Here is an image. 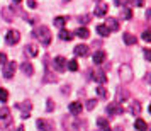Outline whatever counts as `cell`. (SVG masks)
<instances>
[{
  "mask_svg": "<svg viewBox=\"0 0 151 131\" xmlns=\"http://www.w3.org/2000/svg\"><path fill=\"white\" fill-rule=\"evenodd\" d=\"M32 34H34V38L39 39V43L42 46H49V43H51V31H49L48 26H39Z\"/></svg>",
  "mask_w": 151,
  "mask_h": 131,
  "instance_id": "obj_1",
  "label": "cell"
},
{
  "mask_svg": "<svg viewBox=\"0 0 151 131\" xmlns=\"http://www.w3.org/2000/svg\"><path fill=\"white\" fill-rule=\"evenodd\" d=\"M12 123V116H10V109L9 107H2L0 109V130H7Z\"/></svg>",
  "mask_w": 151,
  "mask_h": 131,
  "instance_id": "obj_2",
  "label": "cell"
},
{
  "mask_svg": "<svg viewBox=\"0 0 151 131\" xmlns=\"http://www.w3.org/2000/svg\"><path fill=\"white\" fill-rule=\"evenodd\" d=\"M119 78H121V82H131V78H132V70H131L129 65H121V68H119Z\"/></svg>",
  "mask_w": 151,
  "mask_h": 131,
  "instance_id": "obj_3",
  "label": "cell"
},
{
  "mask_svg": "<svg viewBox=\"0 0 151 131\" xmlns=\"http://www.w3.org/2000/svg\"><path fill=\"white\" fill-rule=\"evenodd\" d=\"M15 70H17V63L15 62H7L4 65V68H2V75L5 77V78H12L15 73Z\"/></svg>",
  "mask_w": 151,
  "mask_h": 131,
  "instance_id": "obj_4",
  "label": "cell"
},
{
  "mask_svg": "<svg viewBox=\"0 0 151 131\" xmlns=\"http://www.w3.org/2000/svg\"><path fill=\"white\" fill-rule=\"evenodd\" d=\"M105 111H107V114H109V116H121V114H124V107H122L119 102L109 104Z\"/></svg>",
  "mask_w": 151,
  "mask_h": 131,
  "instance_id": "obj_5",
  "label": "cell"
},
{
  "mask_svg": "<svg viewBox=\"0 0 151 131\" xmlns=\"http://www.w3.org/2000/svg\"><path fill=\"white\" fill-rule=\"evenodd\" d=\"M5 41H7V44H17V43L21 41V34L17 31H7Z\"/></svg>",
  "mask_w": 151,
  "mask_h": 131,
  "instance_id": "obj_6",
  "label": "cell"
},
{
  "mask_svg": "<svg viewBox=\"0 0 151 131\" xmlns=\"http://www.w3.org/2000/svg\"><path fill=\"white\" fill-rule=\"evenodd\" d=\"M66 63L68 62H66L63 56H56L55 60H53V67H55L58 72H65V70H66Z\"/></svg>",
  "mask_w": 151,
  "mask_h": 131,
  "instance_id": "obj_7",
  "label": "cell"
},
{
  "mask_svg": "<svg viewBox=\"0 0 151 131\" xmlns=\"http://www.w3.org/2000/svg\"><path fill=\"white\" fill-rule=\"evenodd\" d=\"M17 107L22 111V119H27L29 114H31V109H32V104L29 102V101H26V104H17Z\"/></svg>",
  "mask_w": 151,
  "mask_h": 131,
  "instance_id": "obj_8",
  "label": "cell"
},
{
  "mask_svg": "<svg viewBox=\"0 0 151 131\" xmlns=\"http://www.w3.org/2000/svg\"><path fill=\"white\" fill-rule=\"evenodd\" d=\"M92 78H93V80H95L97 83H100V85H104V83L107 82V75L104 73L102 70H97L95 73L92 75Z\"/></svg>",
  "mask_w": 151,
  "mask_h": 131,
  "instance_id": "obj_9",
  "label": "cell"
},
{
  "mask_svg": "<svg viewBox=\"0 0 151 131\" xmlns=\"http://www.w3.org/2000/svg\"><path fill=\"white\" fill-rule=\"evenodd\" d=\"M37 128L41 131H53V123H49L46 119H37Z\"/></svg>",
  "mask_w": 151,
  "mask_h": 131,
  "instance_id": "obj_10",
  "label": "cell"
},
{
  "mask_svg": "<svg viewBox=\"0 0 151 131\" xmlns=\"http://www.w3.org/2000/svg\"><path fill=\"white\" fill-rule=\"evenodd\" d=\"M104 26L109 29V31H117V29H119V21H117V19H114V17H109V19L105 21V24H104Z\"/></svg>",
  "mask_w": 151,
  "mask_h": 131,
  "instance_id": "obj_11",
  "label": "cell"
},
{
  "mask_svg": "<svg viewBox=\"0 0 151 131\" xmlns=\"http://www.w3.org/2000/svg\"><path fill=\"white\" fill-rule=\"evenodd\" d=\"M73 53H75L76 56H87L88 55V46H87V44H78V46H75Z\"/></svg>",
  "mask_w": 151,
  "mask_h": 131,
  "instance_id": "obj_12",
  "label": "cell"
},
{
  "mask_svg": "<svg viewBox=\"0 0 151 131\" xmlns=\"http://www.w3.org/2000/svg\"><path fill=\"white\" fill-rule=\"evenodd\" d=\"M68 109H70V112H71V114H75V116H78V114L82 112L83 106H82V102H71V104L68 106Z\"/></svg>",
  "mask_w": 151,
  "mask_h": 131,
  "instance_id": "obj_13",
  "label": "cell"
},
{
  "mask_svg": "<svg viewBox=\"0 0 151 131\" xmlns=\"http://www.w3.org/2000/svg\"><path fill=\"white\" fill-rule=\"evenodd\" d=\"M21 70H22V73H24V75H27V77H31L32 73H34V68H32L31 62H24L21 65Z\"/></svg>",
  "mask_w": 151,
  "mask_h": 131,
  "instance_id": "obj_14",
  "label": "cell"
},
{
  "mask_svg": "<svg viewBox=\"0 0 151 131\" xmlns=\"http://www.w3.org/2000/svg\"><path fill=\"white\" fill-rule=\"evenodd\" d=\"M105 58H107V55H105V51H97V53H93V63L95 65H100V63L105 62Z\"/></svg>",
  "mask_w": 151,
  "mask_h": 131,
  "instance_id": "obj_15",
  "label": "cell"
},
{
  "mask_svg": "<svg viewBox=\"0 0 151 131\" xmlns=\"http://www.w3.org/2000/svg\"><path fill=\"white\" fill-rule=\"evenodd\" d=\"M97 126L100 128V131H110V124L105 117H99L97 119Z\"/></svg>",
  "mask_w": 151,
  "mask_h": 131,
  "instance_id": "obj_16",
  "label": "cell"
},
{
  "mask_svg": "<svg viewBox=\"0 0 151 131\" xmlns=\"http://www.w3.org/2000/svg\"><path fill=\"white\" fill-rule=\"evenodd\" d=\"M122 39H124V43H126L127 46H131V44H136V43H137V38L134 34H129V33H124Z\"/></svg>",
  "mask_w": 151,
  "mask_h": 131,
  "instance_id": "obj_17",
  "label": "cell"
},
{
  "mask_svg": "<svg viewBox=\"0 0 151 131\" xmlns=\"http://www.w3.org/2000/svg\"><path fill=\"white\" fill-rule=\"evenodd\" d=\"M107 10H109V7H107L105 4H100V5L93 10V15H97V17H104V15L107 14Z\"/></svg>",
  "mask_w": 151,
  "mask_h": 131,
  "instance_id": "obj_18",
  "label": "cell"
},
{
  "mask_svg": "<svg viewBox=\"0 0 151 131\" xmlns=\"http://www.w3.org/2000/svg\"><path fill=\"white\" fill-rule=\"evenodd\" d=\"M134 128H136L137 131H148V124H146V121H144V119L137 117L136 121H134Z\"/></svg>",
  "mask_w": 151,
  "mask_h": 131,
  "instance_id": "obj_19",
  "label": "cell"
},
{
  "mask_svg": "<svg viewBox=\"0 0 151 131\" xmlns=\"http://www.w3.org/2000/svg\"><path fill=\"white\" fill-rule=\"evenodd\" d=\"M2 17H4V21L5 22H12V19H14V12H10V9L9 7H4L2 9Z\"/></svg>",
  "mask_w": 151,
  "mask_h": 131,
  "instance_id": "obj_20",
  "label": "cell"
},
{
  "mask_svg": "<svg viewBox=\"0 0 151 131\" xmlns=\"http://www.w3.org/2000/svg\"><path fill=\"white\" fill-rule=\"evenodd\" d=\"M73 38H75V34L70 33V31H66V29H61V31H60V39H63V41H71Z\"/></svg>",
  "mask_w": 151,
  "mask_h": 131,
  "instance_id": "obj_21",
  "label": "cell"
},
{
  "mask_svg": "<svg viewBox=\"0 0 151 131\" xmlns=\"http://www.w3.org/2000/svg\"><path fill=\"white\" fill-rule=\"evenodd\" d=\"M127 97H129V92L126 89H119L117 90V101H119V104L124 102V101H127Z\"/></svg>",
  "mask_w": 151,
  "mask_h": 131,
  "instance_id": "obj_22",
  "label": "cell"
},
{
  "mask_svg": "<svg viewBox=\"0 0 151 131\" xmlns=\"http://www.w3.org/2000/svg\"><path fill=\"white\" fill-rule=\"evenodd\" d=\"M75 36L82 38V39H87V38L90 36V33H88V29H87V28H78L75 31Z\"/></svg>",
  "mask_w": 151,
  "mask_h": 131,
  "instance_id": "obj_23",
  "label": "cell"
},
{
  "mask_svg": "<svg viewBox=\"0 0 151 131\" xmlns=\"http://www.w3.org/2000/svg\"><path fill=\"white\" fill-rule=\"evenodd\" d=\"M121 17L126 19V21H129L131 17H132V10H131V7H122L121 9Z\"/></svg>",
  "mask_w": 151,
  "mask_h": 131,
  "instance_id": "obj_24",
  "label": "cell"
},
{
  "mask_svg": "<svg viewBox=\"0 0 151 131\" xmlns=\"http://www.w3.org/2000/svg\"><path fill=\"white\" fill-rule=\"evenodd\" d=\"M97 96L102 97V99H107V97H109V90L105 89L104 85H99V87H97Z\"/></svg>",
  "mask_w": 151,
  "mask_h": 131,
  "instance_id": "obj_25",
  "label": "cell"
},
{
  "mask_svg": "<svg viewBox=\"0 0 151 131\" xmlns=\"http://www.w3.org/2000/svg\"><path fill=\"white\" fill-rule=\"evenodd\" d=\"M97 33H99V34L102 36V38H107V36L110 34V31H109L107 28H105L104 24H99V26H97Z\"/></svg>",
  "mask_w": 151,
  "mask_h": 131,
  "instance_id": "obj_26",
  "label": "cell"
},
{
  "mask_svg": "<svg viewBox=\"0 0 151 131\" xmlns=\"http://www.w3.org/2000/svg\"><path fill=\"white\" fill-rule=\"evenodd\" d=\"M129 111L132 112V114H136V116H137V114L141 112V104H139V102H136V101H134V102H131Z\"/></svg>",
  "mask_w": 151,
  "mask_h": 131,
  "instance_id": "obj_27",
  "label": "cell"
},
{
  "mask_svg": "<svg viewBox=\"0 0 151 131\" xmlns=\"http://www.w3.org/2000/svg\"><path fill=\"white\" fill-rule=\"evenodd\" d=\"M65 24H66V17H63V15H58V17L55 19V26H56V28L63 29V28H65Z\"/></svg>",
  "mask_w": 151,
  "mask_h": 131,
  "instance_id": "obj_28",
  "label": "cell"
},
{
  "mask_svg": "<svg viewBox=\"0 0 151 131\" xmlns=\"http://www.w3.org/2000/svg\"><path fill=\"white\" fill-rule=\"evenodd\" d=\"M66 68H68L70 72H76V70H78V63H76V60H68Z\"/></svg>",
  "mask_w": 151,
  "mask_h": 131,
  "instance_id": "obj_29",
  "label": "cell"
},
{
  "mask_svg": "<svg viewBox=\"0 0 151 131\" xmlns=\"http://www.w3.org/2000/svg\"><path fill=\"white\" fill-rule=\"evenodd\" d=\"M7 99H9L7 89H0V102H7Z\"/></svg>",
  "mask_w": 151,
  "mask_h": 131,
  "instance_id": "obj_30",
  "label": "cell"
},
{
  "mask_svg": "<svg viewBox=\"0 0 151 131\" xmlns=\"http://www.w3.org/2000/svg\"><path fill=\"white\" fill-rule=\"evenodd\" d=\"M27 53L31 56H36V55H37V48H36V46H32V44H29V46H27Z\"/></svg>",
  "mask_w": 151,
  "mask_h": 131,
  "instance_id": "obj_31",
  "label": "cell"
},
{
  "mask_svg": "<svg viewBox=\"0 0 151 131\" xmlns=\"http://www.w3.org/2000/svg\"><path fill=\"white\" fill-rule=\"evenodd\" d=\"M95 106H97V101H95V99H90V101H87V109H88V111H92Z\"/></svg>",
  "mask_w": 151,
  "mask_h": 131,
  "instance_id": "obj_32",
  "label": "cell"
},
{
  "mask_svg": "<svg viewBox=\"0 0 151 131\" xmlns=\"http://www.w3.org/2000/svg\"><path fill=\"white\" fill-rule=\"evenodd\" d=\"M141 38H143V39H144L146 43H151V31H144Z\"/></svg>",
  "mask_w": 151,
  "mask_h": 131,
  "instance_id": "obj_33",
  "label": "cell"
},
{
  "mask_svg": "<svg viewBox=\"0 0 151 131\" xmlns=\"http://www.w3.org/2000/svg\"><path fill=\"white\" fill-rule=\"evenodd\" d=\"M127 4H129V0H116V5H119V7H127Z\"/></svg>",
  "mask_w": 151,
  "mask_h": 131,
  "instance_id": "obj_34",
  "label": "cell"
},
{
  "mask_svg": "<svg viewBox=\"0 0 151 131\" xmlns=\"http://www.w3.org/2000/svg\"><path fill=\"white\" fill-rule=\"evenodd\" d=\"M46 111H48V112H51V111L55 109V104H53V101H51V99H48V101H46Z\"/></svg>",
  "mask_w": 151,
  "mask_h": 131,
  "instance_id": "obj_35",
  "label": "cell"
},
{
  "mask_svg": "<svg viewBox=\"0 0 151 131\" xmlns=\"http://www.w3.org/2000/svg\"><path fill=\"white\" fill-rule=\"evenodd\" d=\"M90 17H92V15H82V17H80V22H82V24H88V21H90Z\"/></svg>",
  "mask_w": 151,
  "mask_h": 131,
  "instance_id": "obj_36",
  "label": "cell"
},
{
  "mask_svg": "<svg viewBox=\"0 0 151 131\" xmlns=\"http://www.w3.org/2000/svg\"><path fill=\"white\" fill-rule=\"evenodd\" d=\"M9 60H7V55L5 53H0V65H5Z\"/></svg>",
  "mask_w": 151,
  "mask_h": 131,
  "instance_id": "obj_37",
  "label": "cell"
},
{
  "mask_svg": "<svg viewBox=\"0 0 151 131\" xmlns=\"http://www.w3.org/2000/svg\"><path fill=\"white\" fill-rule=\"evenodd\" d=\"M144 56H146V60H148V62H151V49H144Z\"/></svg>",
  "mask_w": 151,
  "mask_h": 131,
  "instance_id": "obj_38",
  "label": "cell"
},
{
  "mask_svg": "<svg viewBox=\"0 0 151 131\" xmlns=\"http://www.w3.org/2000/svg\"><path fill=\"white\" fill-rule=\"evenodd\" d=\"M136 7H144V0H132Z\"/></svg>",
  "mask_w": 151,
  "mask_h": 131,
  "instance_id": "obj_39",
  "label": "cell"
},
{
  "mask_svg": "<svg viewBox=\"0 0 151 131\" xmlns=\"http://www.w3.org/2000/svg\"><path fill=\"white\" fill-rule=\"evenodd\" d=\"M27 5L31 9H36V2H34V0H27Z\"/></svg>",
  "mask_w": 151,
  "mask_h": 131,
  "instance_id": "obj_40",
  "label": "cell"
},
{
  "mask_svg": "<svg viewBox=\"0 0 151 131\" xmlns=\"http://www.w3.org/2000/svg\"><path fill=\"white\" fill-rule=\"evenodd\" d=\"M10 131H24V128H22V126H19V128H15V130H10Z\"/></svg>",
  "mask_w": 151,
  "mask_h": 131,
  "instance_id": "obj_41",
  "label": "cell"
},
{
  "mask_svg": "<svg viewBox=\"0 0 151 131\" xmlns=\"http://www.w3.org/2000/svg\"><path fill=\"white\" fill-rule=\"evenodd\" d=\"M148 17L151 19V10H146V19H148Z\"/></svg>",
  "mask_w": 151,
  "mask_h": 131,
  "instance_id": "obj_42",
  "label": "cell"
},
{
  "mask_svg": "<svg viewBox=\"0 0 151 131\" xmlns=\"http://www.w3.org/2000/svg\"><path fill=\"white\" fill-rule=\"evenodd\" d=\"M146 82H151V73H148V75H146Z\"/></svg>",
  "mask_w": 151,
  "mask_h": 131,
  "instance_id": "obj_43",
  "label": "cell"
},
{
  "mask_svg": "<svg viewBox=\"0 0 151 131\" xmlns=\"http://www.w3.org/2000/svg\"><path fill=\"white\" fill-rule=\"evenodd\" d=\"M14 2H15V4H21L22 0H14Z\"/></svg>",
  "mask_w": 151,
  "mask_h": 131,
  "instance_id": "obj_44",
  "label": "cell"
},
{
  "mask_svg": "<svg viewBox=\"0 0 151 131\" xmlns=\"http://www.w3.org/2000/svg\"><path fill=\"white\" fill-rule=\"evenodd\" d=\"M150 112H151V104H150Z\"/></svg>",
  "mask_w": 151,
  "mask_h": 131,
  "instance_id": "obj_45",
  "label": "cell"
},
{
  "mask_svg": "<svg viewBox=\"0 0 151 131\" xmlns=\"http://www.w3.org/2000/svg\"><path fill=\"white\" fill-rule=\"evenodd\" d=\"M95 2H100V0H95Z\"/></svg>",
  "mask_w": 151,
  "mask_h": 131,
  "instance_id": "obj_46",
  "label": "cell"
}]
</instances>
